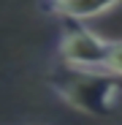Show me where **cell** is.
Here are the masks:
<instances>
[{
    "mask_svg": "<svg viewBox=\"0 0 122 125\" xmlns=\"http://www.w3.org/2000/svg\"><path fill=\"white\" fill-rule=\"evenodd\" d=\"M106 71H111V73H117L122 79V41H114V49H111V57H109Z\"/></svg>",
    "mask_w": 122,
    "mask_h": 125,
    "instance_id": "obj_4",
    "label": "cell"
},
{
    "mask_svg": "<svg viewBox=\"0 0 122 125\" xmlns=\"http://www.w3.org/2000/svg\"><path fill=\"white\" fill-rule=\"evenodd\" d=\"M114 49V41L100 35L90 27H81L76 22V27H68L60 33L57 38V57L63 60V65L71 68H106L109 57Z\"/></svg>",
    "mask_w": 122,
    "mask_h": 125,
    "instance_id": "obj_2",
    "label": "cell"
},
{
    "mask_svg": "<svg viewBox=\"0 0 122 125\" xmlns=\"http://www.w3.org/2000/svg\"><path fill=\"white\" fill-rule=\"evenodd\" d=\"M49 14L68 19V22H90L95 16H103L106 11L122 6V0H41Z\"/></svg>",
    "mask_w": 122,
    "mask_h": 125,
    "instance_id": "obj_3",
    "label": "cell"
},
{
    "mask_svg": "<svg viewBox=\"0 0 122 125\" xmlns=\"http://www.w3.org/2000/svg\"><path fill=\"white\" fill-rule=\"evenodd\" d=\"M52 93L71 109L92 117H109L119 101V76L106 68H71L49 73Z\"/></svg>",
    "mask_w": 122,
    "mask_h": 125,
    "instance_id": "obj_1",
    "label": "cell"
}]
</instances>
